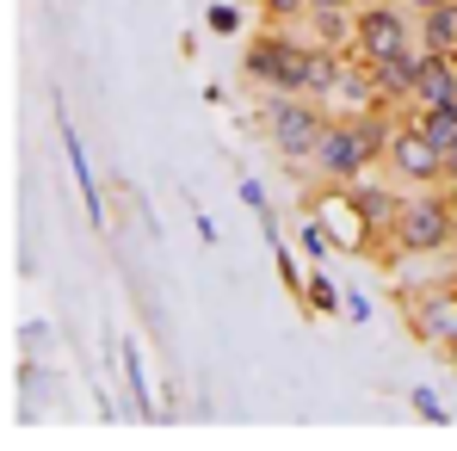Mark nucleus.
Wrapping results in <instances>:
<instances>
[{"label":"nucleus","instance_id":"obj_3","mask_svg":"<svg viewBox=\"0 0 457 451\" xmlns=\"http://www.w3.org/2000/svg\"><path fill=\"white\" fill-rule=\"evenodd\" d=\"M260 124H266V143L285 155V161L309 167V161H315V143H321V130H328V105H321L315 93H266Z\"/></svg>","mask_w":457,"mask_h":451},{"label":"nucleus","instance_id":"obj_8","mask_svg":"<svg viewBox=\"0 0 457 451\" xmlns=\"http://www.w3.org/2000/svg\"><path fill=\"white\" fill-rule=\"evenodd\" d=\"M420 63H427V44H408V50L371 63V75H378V87H383L389 105H408V93H414V80H420Z\"/></svg>","mask_w":457,"mask_h":451},{"label":"nucleus","instance_id":"obj_9","mask_svg":"<svg viewBox=\"0 0 457 451\" xmlns=\"http://www.w3.org/2000/svg\"><path fill=\"white\" fill-rule=\"evenodd\" d=\"M408 118H414L439 149L452 155V143H457V105H420V112H408Z\"/></svg>","mask_w":457,"mask_h":451},{"label":"nucleus","instance_id":"obj_2","mask_svg":"<svg viewBox=\"0 0 457 451\" xmlns=\"http://www.w3.org/2000/svg\"><path fill=\"white\" fill-rule=\"evenodd\" d=\"M457 241V205L445 186H414L402 205H395V217H389V247H395V260L402 254H445Z\"/></svg>","mask_w":457,"mask_h":451},{"label":"nucleus","instance_id":"obj_7","mask_svg":"<svg viewBox=\"0 0 457 451\" xmlns=\"http://www.w3.org/2000/svg\"><path fill=\"white\" fill-rule=\"evenodd\" d=\"M383 167L395 173V180H408V186H445V149L414 124V118H395V130H389V149H383Z\"/></svg>","mask_w":457,"mask_h":451},{"label":"nucleus","instance_id":"obj_11","mask_svg":"<svg viewBox=\"0 0 457 451\" xmlns=\"http://www.w3.org/2000/svg\"><path fill=\"white\" fill-rule=\"evenodd\" d=\"M359 0H309V13H353Z\"/></svg>","mask_w":457,"mask_h":451},{"label":"nucleus","instance_id":"obj_5","mask_svg":"<svg viewBox=\"0 0 457 451\" xmlns=\"http://www.w3.org/2000/svg\"><path fill=\"white\" fill-rule=\"evenodd\" d=\"M395 315L420 347H457V272L452 279H427V285H402L395 291Z\"/></svg>","mask_w":457,"mask_h":451},{"label":"nucleus","instance_id":"obj_13","mask_svg":"<svg viewBox=\"0 0 457 451\" xmlns=\"http://www.w3.org/2000/svg\"><path fill=\"white\" fill-rule=\"evenodd\" d=\"M452 359H457V347H452Z\"/></svg>","mask_w":457,"mask_h":451},{"label":"nucleus","instance_id":"obj_10","mask_svg":"<svg viewBox=\"0 0 457 451\" xmlns=\"http://www.w3.org/2000/svg\"><path fill=\"white\" fill-rule=\"evenodd\" d=\"M266 19H278V25H291V19H303L309 13V0H253Z\"/></svg>","mask_w":457,"mask_h":451},{"label":"nucleus","instance_id":"obj_12","mask_svg":"<svg viewBox=\"0 0 457 451\" xmlns=\"http://www.w3.org/2000/svg\"><path fill=\"white\" fill-rule=\"evenodd\" d=\"M402 6H414V13H427V6H445V0H402Z\"/></svg>","mask_w":457,"mask_h":451},{"label":"nucleus","instance_id":"obj_6","mask_svg":"<svg viewBox=\"0 0 457 451\" xmlns=\"http://www.w3.org/2000/svg\"><path fill=\"white\" fill-rule=\"evenodd\" d=\"M408 44H420L414 6H402V0H359L353 6V56L383 63V56H395Z\"/></svg>","mask_w":457,"mask_h":451},{"label":"nucleus","instance_id":"obj_1","mask_svg":"<svg viewBox=\"0 0 457 451\" xmlns=\"http://www.w3.org/2000/svg\"><path fill=\"white\" fill-rule=\"evenodd\" d=\"M389 105L378 112H328V130L315 143V180H371V167H383V149H389Z\"/></svg>","mask_w":457,"mask_h":451},{"label":"nucleus","instance_id":"obj_4","mask_svg":"<svg viewBox=\"0 0 457 451\" xmlns=\"http://www.w3.org/2000/svg\"><path fill=\"white\" fill-rule=\"evenodd\" d=\"M303 56H309V38L285 31V25L272 19L266 31L247 38V50H241V75L253 80L260 93H303Z\"/></svg>","mask_w":457,"mask_h":451}]
</instances>
